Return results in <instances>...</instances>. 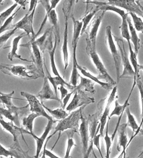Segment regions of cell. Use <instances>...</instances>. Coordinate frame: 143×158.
<instances>
[{"label":"cell","instance_id":"7a4b0ae2","mask_svg":"<svg viewBox=\"0 0 143 158\" xmlns=\"http://www.w3.org/2000/svg\"><path fill=\"white\" fill-rule=\"evenodd\" d=\"M82 113V109L80 107V108L78 109L76 111H73L72 113L68 114L67 116L65 117L64 118L58 121V124L54 128L55 131L52 135H51L47 138L46 143L44 144V146H44V149L46 148L47 144L48 142L50 141L51 138L52 136H54L57 132H59L58 139L55 143L54 146L52 147V148L51 149V150L54 149V148L55 147L56 144L58 142L60 135H61L60 134L61 132H63L64 131H66L67 129H76L77 131V129H78L79 128V122L80 121V116H81Z\"/></svg>","mask_w":143,"mask_h":158},{"label":"cell","instance_id":"f6af8a7d","mask_svg":"<svg viewBox=\"0 0 143 158\" xmlns=\"http://www.w3.org/2000/svg\"><path fill=\"white\" fill-rule=\"evenodd\" d=\"M101 137V134L100 133L98 134V133L96 132V135H94V136L93 137V145L96 146L97 147V149L99 151V152L101 155V158H103V155H102V152H101L100 145V137Z\"/></svg>","mask_w":143,"mask_h":158},{"label":"cell","instance_id":"4316f807","mask_svg":"<svg viewBox=\"0 0 143 158\" xmlns=\"http://www.w3.org/2000/svg\"><path fill=\"white\" fill-rule=\"evenodd\" d=\"M128 27H129V31L131 36V40L132 43L134 45V48H135V52L136 54H138L139 49H140V39L138 37V35L136 32V30L135 29L134 26L132 24L131 19L128 17L126 18Z\"/></svg>","mask_w":143,"mask_h":158},{"label":"cell","instance_id":"8fae6325","mask_svg":"<svg viewBox=\"0 0 143 158\" xmlns=\"http://www.w3.org/2000/svg\"><path fill=\"white\" fill-rule=\"evenodd\" d=\"M105 12L103 11L100 16L96 17L91 23L88 31L85 32L86 33V43L88 46L96 48L97 33Z\"/></svg>","mask_w":143,"mask_h":158},{"label":"cell","instance_id":"74e56055","mask_svg":"<svg viewBox=\"0 0 143 158\" xmlns=\"http://www.w3.org/2000/svg\"><path fill=\"white\" fill-rule=\"evenodd\" d=\"M14 93V91H12V93L6 94L2 93L0 92V103L3 105L4 108H8L12 106L14 104H13L12 100L13 98V95Z\"/></svg>","mask_w":143,"mask_h":158},{"label":"cell","instance_id":"681fc988","mask_svg":"<svg viewBox=\"0 0 143 158\" xmlns=\"http://www.w3.org/2000/svg\"><path fill=\"white\" fill-rule=\"evenodd\" d=\"M15 1V3H17V4L20 5L21 7H22L24 9H25V6L28 4V2L27 0H13Z\"/></svg>","mask_w":143,"mask_h":158},{"label":"cell","instance_id":"e0dca14e","mask_svg":"<svg viewBox=\"0 0 143 158\" xmlns=\"http://www.w3.org/2000/svg\"><path fill=\"white\" fill-rule=\"evenodd\" d=\"M80 120V125L79 127V132L80 134L81 142L82 144V151L84 156L87 152L88 150L89 143V134H88V120L86 117L84 116L83 113L81 114Z\"/></svg>","mask_w":143,"mask_h":158},{"label":"cell","instance_id":"7402d4cb","mask_svg":"<svg viewBox=\"0 0 143 158\" xmlns=\"http://www.w3.org/2000/svg\"><path fill=\"white\" fill-rule=\"evenodd\" d=\"M46 69L47 74L46 76L48 80L49 81V82H51V83L54 89V92H55L56 95H58V90H57V87L59 85H63L65 87H67L68 89H72V90H74V88L76 86H74L72 85L70 83H68L64 79H63L62 77H58V76H55V77H52L50 74L49 73L48 71L47 70L46 66Z\"/></svg>","mask_w":143,"mask_h":158},{"label":"cell","instance_id":"8992f818","mask_svg":"<svg viewBox=\"0 0 143 158\" xmlns=\"http://www.w3.org/2000/svg\"><path fill=\"white\" fill-rule=\"evenodd\" d=\"M106 43L108 46L110 52L113 59L114 66L117 74V83L119 82V77L120 75V66H121V57L120 52L117 50V48L113 40V35L112 32V27L110 25H108L106 28Z\"/></svg>","mask_w":143,"mask_h":158},{"label":"cell","instance_id":"f1b7e54d","mask_svg":"<svg viewBox=\"0 0 143 158\" xmlns=\"http://www.w3.org/2000/svg\"><path fill=\"white\" fill-rule=\"evenodd\" d=\"M76 49L77 48L72 49L73 65H72V76L70 77V83L74 86H76L77 85L78 79L80 75L78 72V69H77V67H76V64L78 63L77 62V60H76Z\"/></svg>","mask_w":143,"mask_h":158},{"label":"cell","instance_id":"9c48e42d","mask_svg":"<svg viewBox=\"0 0 143 158\" xmlns=\"http://www.w3.org/2000/svg\"><path fill=\"white\" fill-rule=\"evenodd\" d=\"M75 94L72 102L66 108V110L72 112L76 108L92 104L95 102L93 97H89L82 90H74Z\"/></svg>","mask_w":143,"mask_h":158},{"label":"cell","instance_id":"3957f363","mask_svg":"<svg viewBox=\"0 0 143 158\" xmlns=\"http://www.w3.org/2000/svg\"><path fill=\"white\" fill-rule=\"evenodd\" d=\"M107 2H101L98 1H92L89 4L96 5V6L100 5H112L119 8L126 10L128 12H133L137 15L143 16V8L137 3V0H106Z\"/></svg>","mask_w":143,"mask_h":158},{"label":"cell","instance_id":"9a60e30c","mask_svg":"<svg viewBox=\"0 0 143 158\" xmlns=\"http://www.w3.org/2000/svg\"><path fill=\"white\" fill-rule=\"evenodd\" d=\"M21 46H27L31 47V54L32 57V62L36 67L37 70L39 71L42 75L45 76V74L43 69V64L44 62L43 60L42 52L40 50L36 44L34 42V40H31L28 43L26 44H22Z\"/></svg>","mask_w":143,"mask_h":158},{"label":"cell","instance_id":"b9f144b4","mask_svg":"<svg viewBox=\"0 0 143 158\" xmlns=\"http://www.w3.org/2000/svg\"><path fill=\"white\" fill-rule=\"evenodd\" d=\"M18 6L17 3H14L9 8L7 9L4 12L0 13V27L2 25V24L6 21V20L11 16L13 10L16 8Z\"/></svg>","mask_w":143,"mask_h":158},{"label":"cell","instance_id":"ab89813d","mask_svg":"<svg viewBox=\"0 0 143 158\" xmlns=\"http://www.w3.org/2000/svg\"><path fill=\"white\" fill-rule=\"evenodd\" d=\"M17 30L18 29L16 28H14L13 29L9 30L7 32L0 36V51L2 48H4L6 42H8L9 39L16 33Z\"/></svg>","mask_w":143,"mask_h":158},{"label":"cell","instance_id":"f35d334b","mask_svg":"<svg viewBox=\"0 0 143 158\" xmlns=\"http://www.w3.org/2000/svg\"><path fill=\"white\" fill-rule=\"evenodd\" d=\"M77 0H66L63 5V12L65 19H68L72 14L74 9V4L76 3Z\"/></svg>","mask_w":143,"mask_h":158},{"label":"cell","instance_id":"8d00e7d4","mask_svg":"<svg viewBox=\"0 0 143 158\" xmlns=\"http://www.w3.org/2000/svg\"><path fill=\"white\" fill-rule=\"evenodd\" d=\"M125 110L126 111L127 118H128V122L126 123V125L127 127H129L132 129L133 134H134L135 131L139 128V125L136 121L135 117L133 116V115L131 113L130 109L129 108V106L126 107Z\"/></svg>","mask_w":143,"mask_h":158},{"label":"cell","instance_id":"83f0119b","mask_svg":"<svg viewBox=\"0 0 143 158\" xmlns=\"http://www.w3.org/2000/svg\"><path fill=\"white\" fill-rule=\"evenodd\" d=\"M39 117L38 114L32 112L28 116H25L22 120V128L30 133L34 132V122L35 120Z\"/></svg>","mask_w":143,"mask_h":158},{"label":"cell","instance_id":"d590c367","mask_svg":"<svg viewBox=\"0 0 143 158\" xmlns=\"http://www.w3.org/2000/svg\"><path fill=\"white\" fill-rule=\"evenodd\" d=\"M20 8H21V6L18 8V9H17V10L13 14L11 15V16L8 18L6 20V21H5L4 23L2 24V25L0 27V35L4 32L13 29L14 28V24H12L13 20L14 19L15 16L17 15V12H18V10Z\"/></svg>","mask_w":143,"mask_h":158},{"label":"cell","instance_id":"7dc6e473","mask_svg":"<svg viewBox=\"0 0 143 158\" xmlns=\"http://www.w3.org/2000/svg\"><path fill=\"white\" fill-rule=\"evenodd\" d=\"M45 156H48L49 158H60L59 156L54 155L53 153H52L50 151L47 150L46 148L43 150V155L42 156V158H45Z\"/></svg>","mask_w":143,"mask_h":158},{"label":"cell","instance_id":"4dcf8cb0","mask_svg":"<svg viewBox=\"0 0 143 158\" xmlns=\"http://www.w3.org/2000/svg\"><path fill=\"white\" fill-rule=\"evenodd\" d=\"M128 46H129V52H130L129 60H130L131 65L135 71L136 77H139L140 76L139 72L141 69H143V66L141 65H139V63H138L137 58V54H136L135 52V51H133L131 45Z\"/></svg>","mask_w":143,"mask_h":158},{"label":"cell","instance_id":"f907efd6","mask_svg":"<svg viewBox=\"0 0 143 158\" xmlns=\"http://www.w3.org/2000/svg\"><path fill=\"white\" fill-rule=\"evenodd\" d=\"M93 1V0H86V1L84 2V3L85 4H87V7H86V10H88V5L89 4V2H90V1Z\"/></svg>","mask_w":143,"mask_h":158},{"label":"cell","instance_id":"ac0fdd59","mask_svg":"<svg viewBox=\"0 0 143 158\" xmlns=\"http://www.w3.org/2000/svg\"><path fill=\"white\" fill-rule=\"evenodd\" d=\"M36 96L39 98L42 101L45 100H55L62 104L61 100L58 97V96L56 95L55 92H53L51 88L49 81L46 76H44V82L42 89Z\"/></svg>","mask_w":143,"mask_h":158},{"label":"cell","instance_id":"d6a6232c","mask_svg":"<svg viewBox=\"0 0 143 158\" xmlns=\"http://www.w3.org/2000/svg\"><path fill=\"white\" fill-rule=\"evenodd\" d=\"M77 132V131L76 129H67L66 130V133L67 134V150L66 151V154L64 155V158H68L70 157V152L72 150V147L73 146L76 147V145L74 141V134Z\"/></svg>","mask_w":143,"mask_h":158},{"label":"cell","instance_id":"cb8c5ba5","mask_svg":"<svg viewBox=\"0 0 143 158\" xmlns=\"http://www.w3.org/2000/svg\"><path fill=\"white\" fill-rule=\"evenodd\" d=\"M76 67H77V69L79 70L80 73L84 75V77H86V78H88L89 79H92L94 82H96L98 85H100L101 87L104 88V89L107 90H110L114 87V86H113L111 84H110V83L102 82L101 81H100V79H98L96 77L93 76L92 74H90L88 71H87L86 68L80 66L78 63L76 64Z\"/></svg>","mask_w":143,"mask_h":158},{"label":"cell","instance_id":"277c9868","mask_svg":"<svg viewBox=\"0 0 143 158\" xmlns=\"http://www.w3.org/2000/svg\"><path fill=\"white\" fill-rule=\"evenodd\" d=\"M86 52L98 72L99 74L97 76V78L99 79H104L106 82L110 83L114 86H116L117 82L108 73L105 67L99 56V55L97 54L96 48L86 45Z\"/></svg>","mask_w":143,"mask_h":158},{"label":"cell","instance_id":"c3c4849f","mask_svg":"<svg viewBox=\"0 0 143 158\" xmlns=\"http://www.w3.org/2000/svg\"><path fill=\"white\" fill-rule=\"evenodd\" d=\"M59 90L61 93V98L60 99L62 101L63 100V98L67 95L68 93L67 89L65 88V86L63 85H61L59 87Z\"/></svg>","mask_w":143,"mask_h":158},{"label":"cell","instance_id":"7c38bea8","mask_svg":"<svg viewBox=\"0 0 143 158\" xmlns=\"http://www.w3.org/2000/svg\"><path fill=\"white\" fill-rule=\"evenodd\" d=\"M37 5H36L30 14H26L20 21L14 24V27L17 29H22L24 31L27 36H30L31 34L32 35V39L35 37V33L33 27V21L36 8Z\"/></svg>","mask_w":143,"mask_h":158},{"label":"cell","instance_id":"5bb4252c","mask_svg":"<svg viewBox=\"0 0 143 158\" xmlns=\"http://www.w3.org/2000/svg\"><path fill=\"white\" fill-rule=\"evenodd\" d=\"M0 125L2 127L5 131H7L9 133H10L12 135L13 137V142L14 143V147L17 148L18 150L20 151H22L21 148V147L20 146L19 142H18V137L20 135L22 136V139L25 141L24 136H23V132H22V127H19L17 125H15L13 122H6L2 118L0 119ZM27 145V144L26 143Z\"/></svg>","mask_w":143,"mask_h":158},{"label":"cell","instance_id":"4fadbf2b","mask_svg":"<svg viewBox=\"0 0 143 158\" xmlns=\"http://www.w3.org/2000/svg\"><path fill=\"white\" fill-rule=\"evenodd\" d=\"M56 123V121H54L53 119L51 120H48L47 125L46 127L45 128L44 131L42 135L40 137H38L36 135L34 134V132L30 133L27 130L22 128V132L24 133H27L31 135L32 137H34V139L36 141V155L35 158H39V156L41 152V151L42 150L43 147L44 146V142L46 140L47 138L48 137V135L50 132L51 129L53 128V125Z\"/></svg>","mask_w":143,"mask_h":158},{"label":"cell","instance_id":"836d02e7","mask_svg":"<svg viewBox=\"0 0 143 158\" xmlns=\"http://www.w3.org/2000/svg\"><path fill=\"white\" fill-rule=\"evenodd\" d=\"M100 11V9L98 8L96 6V8L94 9L93 10H92L90 12L88 13L86 15H85L82 19V30H81V33L80 35H82L84 33H85V31H86L87 28L88 27V24L93 19V17L95 16L98 12Z\"/></svg>","mask_w":143,"mask_h":158},{"label":"cell","instance_id":"30bf717a","mask_svg":"<svg viewBox=\"0 0 143 158\" xmlns=\"http://www.w3.org/2000/svg\"><path fill=\"white\" fill-rule=\"evenodd\" d=\"M21 95L25 97L28 102L31 112L38 114L39 116L44 117L46 118L48 120L53 119L52 117L47 113L45 109L43 106L42 102L39 101L36 96L24 92H21Z\"/></svg>","mask_w":143,"mask_h":158},{"label":"cell","instance_id":"816d5d0a","mask_svg":"<svg viewBox=\"0 0 143 158\" xmlns=\"http://www.w3.org/2000/svg\"><path fill=\"white\" fill-rule=\"evenodd\" d=\"M3 1H4V0H0V5L3 4Z\"/></svg>","mask_w":143,"mask_h":158},{"label":"cell","instance_id":"1f68e13d","mask_svg":"<svg viewBox=\"0 0 143 158\" xmlns=\"http://www.w3.org/2000/svg\"><path fill=\"white\" fill-rule=\"evenodd\" d=\"M51 29H47L41 37L38 39H35V40H34V42L36 44V45L39 47L42 52H43L45 50L46 45L49 38L51 36Z\"/></svg>","mask_w":143,"mask_h":158},{"label":"cell","instance_id":"f546056e","mask_svg":"<svg viewBox=\"0 0 143 158\" xmlns=\"http://www.w3.org/2000/svg\"><path fill=\"white\" fill-rule=\"evenodd\" d=\"M128 13H126V14L121 17L122 19V23L121 24L120 26V29L121 36L123 38L126 39V41L128 42V46L131 45V36L129 31V27L126 18L128 16Z\"/></svg>","mask_w":143,"mask_h":158},{"label":"cell","instance_id":"e575fe53","mask_svg":"<svg viewBox=\"0 0 143 158\" xmlns=\"http://www.w3.org/2000/svg\"><path fill=\"white\" fill-rule=\"evenodd\" d=\"M42 103L43 106L44 107V108L47 110L48 112L50 113L51 115L54 117L56 120H62L65 117L67 116L68 114L66 113V112L64 110V109H63L62 108H60L55 109H51L48 108V107H47L46 105H44V104H43V101H42Z\"/></svg>","mask_w":143,"mask_h":158},{"label":"cell","instance_id":"484cf974","mask_svg":"<svg viewBox=\"0 0 143 158\" xmlns=\"http://www.w3.org/2000/svg\"><path fill=\"white\" fill-rule=\"evenodd\" d=\"M79 78H80V82L78 86L76 85L74 90H84L86 92L91 93H94L96 92L94 89V82L88 78H84L80 75Z\"/></svg>","mask_w":143,"mask_h":158},{"label":"cell","instance_id":"bcb514c9","mask_svg":"<svg viewBox=\"0 0 143 158\" xmlns=\"http://www.w3.org/2000/svg\"><path fill=\"white\" fill-rule=\"evenodd\" d=\"M73 93H74V91H72V93H67V95L65 96L64 98H63V100H62V101H63V104H62V108L63 109H66V105L68 103V101L70 100V97H71V96H72V94H73Z\"/></svg>","mask_w":143,"mask_h":158},{"label":"cell","instance_id":"5b68a950","mask_svg":"<svg viewBox=\"0 0 143 158\" xmlns=\"http://www.w3.org/2000/svg\"><path fill=\"white\" fill-rule=\"evenodd\" d=\"M117 42V47L119 49V52L121 57V60L123 63V72L120 74L119 79L121 78H132L136 77L135 71L131 65L128 55L126 52L124 42L122 39L113 36Z\"/></svg>","mask_w":143,"mask_h":158},{"label":"cell","instance_id":"ee69618b","mask_svg":"<svg viewBox=\"0 0 143 158\" xmlns=\"http://www.w3.org/2000/svg\"><path fill=\"white\" fill-rule=\"evenodd\" d=\"M109 120H108V124L106 126V131L105 135L104 136V140L105 142L106 148V157L107 158H109L110 157V155L111 152V147L112 146V141L111 139V137H110L108 134V128H109Z\"/></svg>","mask_w":143,"mask_h":158},{"label":"cell","instance_id":"d6986e66","mask_svg":"<svg viewBox=\"0 0 143 158\" xmlns=\"http://www.w3.org/2000/svg\"><path fill=\"white\" fill-rule=\"evenodd\" d=\"M112 93H110L109 97L108 98V100L107 101L105 108L104 109V111L101 115V118L100 119V129L99 132L101 134V136H103L104 131L105 129L106 124L107 123V118L109 116V114L111 104H112V102L113 101L114 98H116V93L117 92V87L116 86H114L113 89H112Z\"/></svg>","mask_w":143,"mask_h":158},{"label":"cell","instance_id":"ba28073f","mask_svg":"<svg viewBox=\"0 0 143 158\" xmlns=\"http://www.w3.org/2000/svg\"><path fill=\"white\" fill-rule=\"evenodd\" d=\"M102 101L100 103L98 104V106H99L98 110H97V112L93 115L89 116L88 117V134H89V143H88V150L87 151V152L85 155L84 158H88V155L90 154L92 151L94 152L93 150V137L96 133L97 132V127L99 124V120L101 118V111L102 110ZM98 133V132H97Z\"/></svg>","mask_w":143,"mask_h":158},{"label":"cell","instance_id":"7bdbcfd3","mask_svg":"<svg viewBox=\"0 0 143 158\" xmlns=\"http://www.w3.org/2000/svg\"><path fill=\"white\" fill-rule=\"evenodd\" d=\"M0 156H4L5 158L9 156H10V158H20L16 151L8 150L1 144H0Z\"/></svg>","mask_w":143,"mask_h":158},{"label":"cell","instance_id":"44dd1931","mask_svg":"<svg viewBox=\"0 0 143 158\" xmlns=\"http://www.w3.org/2000/svg\"><path fill=\"white\" fill-rule=\"evenodd\" d=\"M26 35H26L25 32L22 33L21 35L17 36L13 39L12 43V48H11V50H10V52L9 53L8 55V58L10 61H12L13 60L14 58H17L21 60L25 61V62H32V61H30V60H28L26 59L22 58L21 55L17 54V51L18 49L19 43L20 42L21 39Z\"/></svg>","mask_w":143,"mask_h":158},{"label":"cell","instance_id":"ffe728a7","mask_svg":"<svg viewBox=\"0 0 143 158\" xmlns=\"http://www.w3.org/2000/svg\"><path fill=\"white\" fill-rule=\"evenodd\" d=\"M126 123H124L122 124L119 125L117 132H118V140L117 150L118 151L122 148V153L119 156V157L122 156L124 155V158H126V150L127 148V144L128 143V139L126 134Z\"/></svg>","mask_w":143,"mask_h":158},{"label":"cell","instance_id":"60d3db41","mask_svg":"<svg viewBox=\"0 0 143 158\" xmlns=\"http://www.w3.org/2000/svg\"><path fill=\"white\" fill-rule=\"evenodd\" d=\"M128 14L131 15V17L133 20L134 23V27L135 29L139 32H143V20L138 16L136 13L133 12H129Z\"/></svg>","mask_w":143,"mask_h":158},{"label":"cell","instance_id":"d4e9b609","mask_svg":"<svg viewBox=\"0 0 143 158\" xmlns=\"http://www.w3.org/2000/svg\"><path fill=\"white\" fill-rule=\"evenodd\" d=\"M73 22V35L72 40V48H77L78 41L80 36L81 30L82 27V22L78 20H76L73 17H72Z\"/></svg>","mask_w":143,"mask_h":158},{"label":"cell","instance_id":"6da1fadb","mask_svg":"<svg viewBox=\"0 0 143 158\" xmlns=\"http://www.w3.org/2000/svg\"><path fill=\"white\" fill-rule=\"evenodd\" d=\"M0 70L5 74L16 77L25 80L36 79L39 78L44 77L38 71L34 64L31 66L0 64Z\"/></svg>","mask_w":143,"mask_h":158},{"label":"cell","instance_id":"2e32d148","mask_svg":"<svg viewBox=\"0 0 143 158\" xmlns=\"http://www.w3.org/2000/svg\"><path fill=\"white\" fill-rule=\"evenodd\" d=\"M48 20L51 24L52 25L53 28L55 30V35L57 37V40H58V43H59L60 40V28H59V21H58V14L56 12L55 9H53L51 10L50 12L48 13L47 15H46L44 17L43 21L42 23V24L40 25V29L39 30L38 33H36L35 35V37L32 40H35V39L38 37V36L40 34L42 31L43 28L44 27V25L46 23L47 21Z\"/></svg>","mask_w":143,"mask_h":158},{"label":"cell","instance_id":"52a82bcc","mask_svg":"<svg viewBox=\"0 0 143 158\" xmlns=\"http://www.w3.org/2000/svg\"><path fill=\"white\" fill-rule=\"evenodd\" d=\"M28 107V104L23 107H17L14 105L6 108L0 107V116H4L15 125L21 127V117L26 113Z\"/></svg>","mask_w":143,"mask_h":158},{"label":"cell","instance_id":"603a6c76","mask_svg":"<svg viewBox=\"0 0 143 158\" xmlns=\"http://www.w3.org/2000/svg\"><path fill=\"white\" fill-rule=\"evenodd\" d=\"M68 19H66L65 22V27H64V31L63 33V42L62 45V53L63 56V62H64V73L66 69H67L68 66Z\"/></svg>","mask_w":143,"mask_h":158}]
</instances>
